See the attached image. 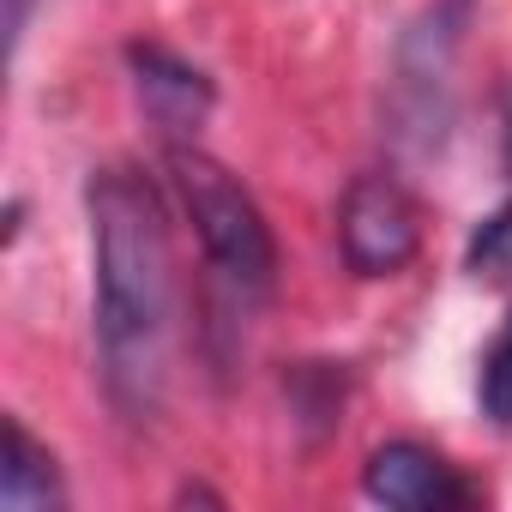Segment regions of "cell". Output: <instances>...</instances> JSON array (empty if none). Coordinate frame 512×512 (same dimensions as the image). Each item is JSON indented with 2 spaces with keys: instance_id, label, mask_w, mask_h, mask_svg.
I'll return each instance as SVG.
<instances>
[{
  "instance_id": "3957f363",
  "label": "cell",
  "mask_w": 512,
  "mask_h": 512,
  "mask_svg": "<svg viewBox=\"0 0 512 512\" xmlns=\"http://www.w3.org/2000/svg\"><path fill=\"white\" fill-rule=\"evenodd\" d=\"M416 241H422L416 199L392 175H356L344 193V211H338V247H344L350 272L392 278L398 266L416 260Z\"/></svg>"
},
{
  "instance_id": "277c9868",
  "label": "cell",
  "mask_w": 512,
  "mask_h": 512,
  "mask_svg": "<svg viewBox=\"0 0 512 512\" xmlns=\"http://www.w3.org/2000/svg\"><path fill=\"white\" fill-rule=\"evenodd\" d=\"M362 488L380 506H398V512H458V506H470V482L440 452H428L416 440L380 446L362 470Z\"/></svg>"
},
{
  "instance_id": "30bf717a",
  "label": "cell",
  "mask_w": 512,
  "mask_h": 512,
  "mask_svg": "<svg viewBox=\"0 0 512 512\" xmlns=\"http://www.w3.org/2000/svg\"><path fill=\"white\" fill-rule=\"evenodd\" d=\"M506 169H512V115H506Z\"/></svg>"
},
{
  "instance_id": "52a82bcc",
  "label": "cell",
  "mask_w": 512,
  "mask_h": 512,
  "mask_svg": "<svg viewBox=\"0 0 512 512\" xmlns=\"http://www.w3.org/2000/svg\"><path fill=\"white\" fill-rule=\"evenodd\" d=\"M476 398H482V416L488 422H512V314H506V326L494 332V344H488V356H482V374H476Z\"/></svg>"
},
{
  "instance_id": "7a4b0ae2",
  "label": "cell",
  "mask_w": 512,
  "mask_h": 512,
  "mask_svg": "<svg viewBox=\"0 0 512 512\" xmlns=\"http://www.w3.org/2000/svg\"><path fill=\"white\" fill-rule=\"evenodd\" d=\"M169 181L193 217V235L205 247V260L217 266V278L241 296H266L278 278V241L266 211L253 205V193L205 151L193 145H169Z\"/></svg>"
},
{
  "instance_id": "9c48e42d",
  "label": "cell",
  "mask_w": 512,
  "mask_h": 512,
  "mask_svg": "<svg viewBox=\"0 0 512 512\" xmlns=\"http://www.w3.org/2000/svg\"><path fill=\"white\" fill-rule=\"evenodd\" d=\"M25 31H31V0H7V49H13V55H19Z\"/></svg>"
},
{
  "instance_id": "6da1fadb",
  "label": "cell",
  "mask_w": 512,
  "mask_h": 512,
  "mask_svg": "<svg viewBox=\"0 0 512 512\" xmlns=\"http://www.w3.org/2000/svg\"><path fill=\"white\" fill-rule=\"evenodd\" d=\"M91 211V320L109 398L145 422L169 386L175 344V253L163 193L139 169H97L85 181Z\"/></svg>"
},
{
  "instance_id": "ba28073f",
  "label": "cell",
  "mask_w": 512,
  "mask_h": 512,
  "mask_svg": "<svg viewBox=\"0 0 512 512\" xmlns=\"http://www.w3.org/2000/svg\"><path fill=\"white\" fill-rule=\"evenodd\" d=\"M470 272H488V278H506V272H512V205L494 211V217L470 235Z\"/></svg>"
},
{
  "instance_id": "8992f818",
  "label": "cell",
  "mask_w": 512,
  "mask_h": 512,
  "mask_svg": "<svg viewBox=\"0 0 512 512\" xmlns=\"http://www.w3.org/2000/svg\"><path fill=\"white\" fill-rule=\"evenodd\" d=\"M61 476H55V458L49 446L31 440V428L19 416H7V464H0V506L7 512H49L61 506Z\"/></svg>"
},
{
  "instance_id": "5b68a950",
  "label": "cell",
  "mask_w": 512,
  "mask_h": 512,
  "mask_svg": "<svg viewBox=\"0 0 512 512\" xmlns=\"http://www.w3.org/2000/svg\"><path fill=\"white\" fill-rule=\"evenodd\" d=\"M127 67H133V85H139L145 115L163 133H193L211 115V79L199 67H187L181 55H169L157 43H133L127 49Z\"/></svg>"
}]
</instances>
